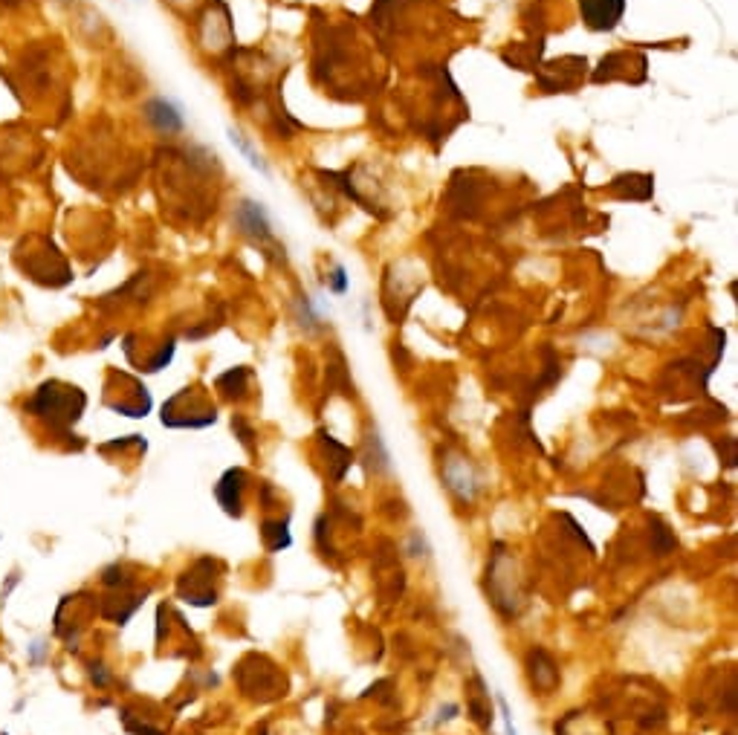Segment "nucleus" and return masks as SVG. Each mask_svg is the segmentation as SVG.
Instances as JSON below:
<instances>
[{
    "mask_svg": "<svg viewBox=\"0 0 738 735\" xmlns=\"http://www.w3.org/2000/svg\"><path fill=\"white\" fill-rule=\"evenodd\" d=\"M498 707H501V715H504V724H507V735H516V727H513V715H510V707H507V701L498 695Z\"/></svg>",
    "mask_w": 738,
    "mask_h": 735,
    "instance_id": "423d86ee",
    "label": "nucleus"
},
{
    "mask_svg": "<svg viewBox=\"0 0 738 735\" xmlns=\"http://www.w3.org/2000/svg\"><path fill=\"white\" fill-rule=\"evenodd\" d=\"M287 524H290L287 518L284 521H264V536H275V542L270 545L273 553H278L281 547H290V542H293L290 533H287Z\"/></svg>",
    "mask_w": 738,
    "mask_h": 735,
    "instance_id": "20e7f679",
    "label": "nucleus"
},
{
    "mask_svg": "<svg viewBox=\"0 0 738 735\" xmlns=\"http://www.w3.org/2000/svg\"><path fill=\"white\" fill-rule=\"evenodd\" d=\"M229 137H232V142H235V145H238V148H241V151H244L246 157H249V163L255 165V168H261V171H267V165H264V160H261V157H258V154H255V151H252V148H249V145H246L244 137H241V134H238V131H232V134H229Z\"/></svg>",
    "mask_w": 738,
    "mask_h": 735,
    "instance_id": "39448f33",
    "label": "nucleus"
},
{
    "mask_svg": "<svg viewBox=\"0 0 738 735\" xmlns=\"http://www.w3.org/2000/svg\"><path fill=\"white\" fill-rule=\"evenodd\" d=\"M579 9H582L585 27L594 32H611L617 29L626 12V0H579Z\"/></svg>",
    "mask_w": 738,
    "mask_h": 735,
    "instance_id": "f257e3e1",
    "label": "nucleus"
},
{
    "mask_svg": "<svg viewBox=\"0 0 738 735\" xmlns=\"http://www.w3.org/2000/svg\"><path fill=\"white\" fill-rule=\"evenodd\" d=\"M333 275H336V284H333V287H336V293H342V290H345V270L339 267Z\"/></svg>",
    "mask_w": 738,
    "mask_h": 735,
    "instance_id": "0eeeda50",
    "label": "nucleus"
},
{
    "mask_svg": "<svg viewBox=\"0 0 738 735\" xmlns=\"http://www.w3.org/2000/svg\"><path fill=\"white\" fill-rule=\"evenodd\" d=\"M145 116H148V122H151L157 131H163V134H177V131H183V116H180V110L174 108L171 102H165V99L148 102Z\"/></svg>",
    "mask_w": 738,
    "mask_h": 735,
    "instance_id": "f03ea898",
    "label": "nucleus"
},
{
    "mask_svg": "<svg viewBox=\"0 0 738 735\" xmlns=\"http://www.w3.org/2000/svg\"><path fill=\"white\" fill-rule=\"evenodd\" d=\"M238 223L244 229L246 235L252 238H270V223H267V215L258 203H241L238 209Z\"/></svg>",
    "mask_w": 738,
    "mask_h": 735,
    "instance_id": "7ed1b4c3",
    "label": "nucleus"
}]
</instances>
